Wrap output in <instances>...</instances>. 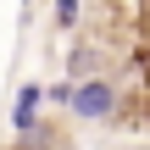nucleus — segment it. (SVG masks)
Wrapping results in <instances>:
<instances>
[{
    "instance_id": "f257e3e1",
    "label": "nucleus",
    "mask_w": 150,
    "mask_h": 150,
    "mask_svg": "<svg viewBox=\"0 0 150 150\" xmlns=\"http://www.w3.org/2000/svg\"><path fill=\"white\" fill-rule=\"evenodd\" d=\"M67 111L83 117V122H106V117H117V83H111V78H78L72 95H67Z\"/></svg>"
},
{
    "instance_id": "f03ea898",
    "label": "nucleus",
    "mask_w": 150,
    "mask_h": 150,
    "mask_svg": "<svg viewBox=\"0 0 150 150\" xmlns=\"http://www.w3.org/2000/svg\"><path fill=\"white\" fill-rule=\"evenodd\" d=\"M39 106H45V83H22V89H17V100H11V128H17V134H28V128L39 122Z\"/></svg>"
},
{
    "instance_id": "7ed1b4c3",
    "label": "nucleus",
    "mask_w": 150,
    "mask_h": 150,
    "mask_svg": "<svg viewBox=\"0 0 150 150\" xmlns=\"http://www.w3.org/2000/svg\"><path fill=\"white\" fill-rule=\"evenodd\" d=\"M78 11L83 0H56V28H78Z\"/></svg>"
},
{
    "instance_id": "20e7f679",
    "label": "nucleus",
    "mask_w": 150,
    "mask_h": 150,
    "mask_svg": "<svg viewBox=\"0 0 150 150\" xmlns=\"http://www.w3.org/2000/svg\"><path fill=\"white\" fill-rule=\"evenodd\" d=\"M22 6H33V0H22Z\"/></svg>"
}]
</instances>
